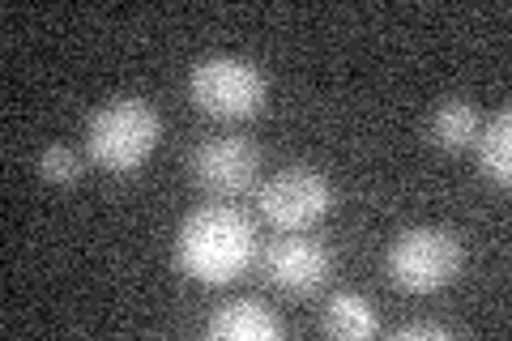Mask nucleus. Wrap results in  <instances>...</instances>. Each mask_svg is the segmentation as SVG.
Wrapping results in <instances>:
<instances>
[{"mask_svg":"<svg viewBox=\"0 0 512 341\" xmlns=\"http://www.w3.org/2000/svg\"><path fill=\"white\" fill-rule=\"evenodd\" d=\"M205 337L210 341H278L282 320L261 299H235V303H222L210 316Z\"/></svg>","mask_w":512,"mask_h":341,"instance_id":"nucleus-8","label":"nucleus"},{"mask_svg":"<svg viewBox=\"0 0 512 341\" xmlns=\"http://www.w3.org/2000/svg\"><path fill=\"white\" fill-rule=\"evenodd\" d=\"M320 329H325L329 337L338 341H367L376 337V312L372 303H367L363 295H350V290H338L329 303H325V316H320Z\"/></svg>","mask_w":512,"mask_h":341,"instance_id":"nucleus-9","label":"nucleus"},{"mask_svg":"<svg viewBox=\"0 0 512 341\" xmlns=\"http://www.w3.org/2000/svg\"><path fill=\"white\" fill-rule=\"evenodd\" d=\"M431 141L440 145L448 154H461L466 145L478 137V111L470 99H444L436 107V116H431Z\"/></svg>","mask_w":512,"mask_h":341,"instance_id":"nucleus-10","label":"nucleus"},{"mask_svg":"<svg viewBox=\"0 0 512 341\" xmlns=\"http://www.w3.org/2000/svg\"><path fill=\"white\" fill-rule=\"evenodd\" d=\"M393 337L397 341H448L453 329H444V324H436V320H414V324H402Z\"/></svg>","mask_w":512,"mask_h":341,"instance_id":"nucleus-13","label":"nucleus"},{"mask_svg":"<svg viewBox=\"0 0 512 341\" xmlns=\"http://www.w3.org/2000/svg\"><path fill=\"white\" fill-rule=\"evenodd\" d=\"M188 99L214 120H252L265 111V73L244 56H205L188 73Z\"/></svg>","mask_w":512,"mask_h":341,"instance_id":"nucleus-4","label":"nucleus"},{"mask_svg":"<svg viewBox=\"0 0 512 341\" xmlns=\"http://www.w3.org/2000/svg\"><path fill=\"white\" fill-rule=\"evenodd\" d=\"M77 171H82V162H77V154L69 145H47L43 158H39V175L47 184H73Z\"/></svg>","mask_w":512,"mask_h":341,"instance_id":"nucleus-12","label":"nucleus"},{"mask_svg":"<svg viewBox=\"0 0 512 341\" xmlns=\"http://www.w3.org/2000/svg\"><path fill=\"white\" fill-rule=\"evenodd\" d=\"M256 205H261V218L269 226H278V231H308V226H316L320 218L333 209V188L320 171L312 167H286L278 171L274 180L261 184V197H256Z\"/></svg>","mask_w":512,"mask_h":341,"instance_id":"nucleus-5","label":"nucleus"},{"mask_svg":"<svg viewBox=\"0 0 512 341\" xmlns=\"http://www.w3.org/2000/svg\"><path fill=\"white\" fill-rule=\"evenodd\" d=\"M261 269L278 290H286V295H312V290H320L329 282L333 256H329L325 243L303 239L291 231L286 239H274L261 252Z\"/></svg>","mask_w":512,"mask_h":341,"instance_id":"nucleus-7","label":"nucleus"},{"mask_svg":"<svg viewBox=\"0 0 512 341\" xmlns=\"http://www.w3.org/2000/svg\"><path fill=\"white\" fill-rule=\"evenodd\" d=\"M158 137H163V120H158L154 103L146 99H111L90 116L86 124V150L103 171L128 175L154 154Z\"/></svg>","mask_w":512,"mask_h":341,"instance_id":"nucleus-2","label":"nucleus"},{"mask_svg":"<svg viewBox=\"0 0 512 341\" xmlns=\"http://www.w3.org/2000/svg\"><path fill=\"white\" fill-rule=\"evenodd\" d=\"M175 261L188 278L205 286H227L256 261V231L235 209L205 205L184 218L180 239H175Z\"/></svg>","mask_w":512,"mask_h":341,"instance_id":"nucleus-1","label":"nucleus"},{"mask_svg":"<svg viewBox=\"0 0 512 341\" xmlns=\"http://www.w3.org/2000/svg\"><path fill=\"white\" fill-rule=\"evenodd\" d=\"M466 265V243L453 226H414L389 248V278L406 295H436Z\"/></svg>","mask_w":512,"mask_h":341,"instance_id":"nucleus-3","label":"nucleus"},{"mask_svg":"<svg viewBox=\"0 0 512 341\" xmlns=\"http://www.w3.org/2000/svg\"><path fill=\"white\" fill-rule=\"evenodd\" d=\"M188 171L205 192L214 197H239L256 184L261 171V150L248 137H210L201 141L188 158Z\"/></svg>","mask_w":512,"mask_h":341,"instance_id":"nucleus-6","label":"nucleus"},{"mask_svg":"<svg viewBox=\"0 0 512 341\" xmlns=\"http://www.w3.org/2000/svg\"><path fill=\"white\" fill-rule=\"evenodd\" d=\"M478 167H483L487 180H495L500 188H508L512 180V111H500L478 137Z\"/></svg>","mask_w":512,"mask_h":341,"instance_id":"nucleus-11","label":"nucleus"}]
</instances>
